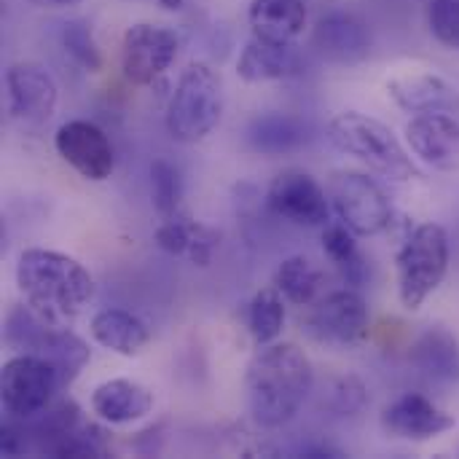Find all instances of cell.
Returning a JSON list of instances; mask_svg holds the SVG:
<instances>
[{
  "instance_id": "1",
  "label": "cell",
  "mask_w": 459,
  "mask_h": 459,
  "mask_svg": "<svg viewBox=\"0 0 459 459\" xmlns=\"http://www.w3.org/2000/svg\"><path fill=\"white\" fill-rule=\"evenodd\" d=\"M312 387V363L296 344H264L247 363V406L253 420L266 430L288 425L307 403Z\"/></svg>"
},
{
  "instance_id": "2",
  "label": "cell",
  "mask_w": 459,
  "mask_h": 459,
  "mask_svg": "<svg viewBox=\"0 0 459 459\" xmlns=\"http://www.w3.org/2000/svg\"><path fill=\"white\" fill-rule=\"evenodd\" d=\"M16 288L24 301L56 325H70L94 299V277L67 253L27 247L16 258Z\"/></svg>"
},
{
  "instance_id": "3",
  "label": "cell",
  "mask_w": 459,
  "mask_h": 459,
  "mask_svg": "<svg viewBox=\"0 0 459 459\" xmlns=\"http://www.w3.org/2000/svg\"><path fill=\"white\" fill-rule=\"evenodd\" d=\"M325 137L339 153L363 161L368 169L393 183H409L420 178V169L406 153L398 134L379 118H371L358 110H344L328 121Z\"/></svg>"
},
{
  "instance_id": "4",
  "label": "cell",
  "mask_w": 459,
  "mask_h": 459,
  "mask_svg": "<svg viewBox=\"0 0 459 459\" xmlns=\"http://www.w3.org/2000/svg\"><path fill=\"white\" fill-rule=\"evenodd\" d=\"M223 118V81L207 62H191L169 94L164 126L180 145H196L215 132Z\"/></svg>"
},
{
  "instance_id": "5",
  "label": "cell",
  "mask_w": 459,
  "mask_h": 459,
  "mask_svg": "<svg viewBox=\"0 0 459 459\" xmlns=\"http://www.w3.org/2000/svg\"><path fill=\"white\" fill-rule=\"evenodd\" d=\"M452 245L441 223H420L403 239L395 255L398 299L409 312H417L446 280Z\"/></svg>"
},
{
  "instance_id": "6",
  "label": "cell",
  "mask_w": 459,
  "mask_h": 459,
  "mask_svg": "<svg viewBox=\"0 0 459 459\" xmlns=\"http://www.w3.org/2000/svg\"><path fill=\"white\" fill-rule=\"evenodd\" d=\"M62 393L59 374L48 358L16 352L3 363L0 374V401L8 420H35L40 417Z\"/></svg>"
},
{
  "instance_id": "7",
  "label": "cell",
  "mask_w": 459,
  "mask_h": 459,
  "mask_svg": "<svg viewBox=\"0 0 459 459\" xmlns=\"http://www.w3.org/2000/svg\"><path fill=\"white\" fill-rule=\"evenodd\" d=\"M328 196L339 221L350 226L358 237H377L393 223L390 196L366 172H333L328 183Z\"/></svg>"
},
{
  "instance_id": "8",
  "label": "cell",
  "mask_w": 459,
  "mask_h": 459,
  "mask_svg": "<svg viewBox=\"0 0 459 459\" xmlns=\"http://www.w3.org/2000/svg\"><path fill=\"white\" fill-rule=\"evenodd\" d=\"M309 333L328 347H355L368 336L371 312L366 299L355 288H342L320 296L307 317Z\"/></svg>"
},
{
  "instance_id": "9",
  "label": "cell",
  "mask_w": 459,
  "mask_h": 459,
  "mask_svg": "<svg viewBox=\"0 0 459 459\" xmlns=\"http://www.w3.org/2000/svg\"><path fill=\"white\" fill-rule=\"evenodd\" d=\"M180 38L164 24H132L121 38V70L129 83L151 86L156 83L178 59Z\"/></svg>"
},
{
  "instance_id": "10",
  "label": "cell",
  "mask_w": 459,
  "mask_h": 459,
  "mask_svg": "<svg viewBox=\"0 0 459 459\" xmlns=\"http://www.w3.org/2000/svg\"><path fill=\"white\" fill-rule=\"evenodd\" d=\"M59 102L54 75L38 62H13L5 70V110L19 126L46 124Z\"/></svg>"
},
{
  "instance_id": "11",
  "label": "cell",
  "mask_w": 459,
  "mask_h": 459,
  "mask_svg": "<svg viewBox=\"0 0 459 459\" xmlns=\"http://www.w3.org/2000/svg\"><path fill=\"white\" fill-rule=\"evenodd\" d=\"M266 207L296 226H325L331 218V196H325L323 186L304 169L280 172L266 188Z\"/></svg>"
},
{
  "instance_id": "12",
  "label": "cell",
  "mask_w": 459,
  "mask_h": 459,
  "mask_svg": "<svg viewBox=\"0 0 459 459\" xmlns=\"http://www.w3.org/2000/svg\"><path fill=\"white\" fill-rule=\"evenodd\" d=\"M54 148L59 159L73 167L83 180L102 183L116 169V151L110 145V137L91 121H65L54 134Z\"/></svg>"
},
{
  "instance_id": "13",
  "label": "cell",
  "mask_w": 459,
  "mask_h": 459,
  "mask_svg": "<svg viewBox=\"0 0 459 459\" xmlns=\"http://www.w3.org/2000/svg\"><path fill=\"white\" fill-rule=\"evenodd\" d=\"M315 51L333 65H360L371 56V30L352 11H328L312 30Z\"/></svg>"
},
{
  "instance_id": "14",
  "label": "cell",
  "mask_w": 459,
  "mask_h": 459,
  "mask_svg": "<svg viewBox=\"0 0 459 459\" xmlns=\"http://www.w3.org/2000/svg\"><path fill=\"white\" fill-rule=\"evenodd\" d=\"M406 143L411 153L436 172L459 169V116L425 113L406 124Z\"/></svg>"
},
{
  "instance_id": "15",
  "label": "cell",
  "mask_w": 459,
  "mask_h": 459,
  "mask_svg": "<svg viewBox=\"0 0 459 459\" xmlns=\"http://www.w3.org/2000/svg\"><path fill=\"white\" fill-rule=\"evenodd\" d=\"M309 67L307 54L296 43H277L264 38H250L237 59V75L245 83H272L301 78Z\"/></svg>"
},
{
  "instance_id": "16",
  "label": "cell",
  "mask_w": 459,
  "mask_h": 459,
  "mask_svg": "<svg viewBox=\"0 0 459 459\" xmlns=\"http://www.w3.org/2000/svg\"><path fill=\"white\" fill-rule=\"evenodd\" d=\"M382 428L403 441H433L455 428V417L420 393H406L385 406Z\"/></svg>"
},
{
  "instance_id": "17",
  "label": "cell",
  "mask_w": 459,
  "mask_h": 459,
  "mask_svg": "<svg viewBox=\"0 0 459 459\" xmlns=\"http://www.w3.org/2000/svg\"><path fill=\"white\" fill-rule=\"evenodd\" d=\"M387 97L411 116L452 113L459 116V89L436 73H406L387 81Z\"/></svg>"
},
{
  "instance_id": "18",
  "label": "cell",
  "mask_w": 459,
  "mask_h": 459,
  "mask_svg": "<svg viewBox=\"0 0 459 459\" xmlns=\"http://www.w3.org/2000/svg\"><path fill=\"white\" fill-rule=\"evenodd\" d=\"M153 239L164 253L186 258L199 269H207L221 247V231L194 221L183 210L169 218H161V223L153 231Z\"/></svg>"
},
{
  "instance_id": "19",
  "label": "cell",
  "mask_w": 459,
  "mask_h": 459,
  "mask_svg": "<svg viewBox=\"0 0 459 459\" xmlns=\"http://www.w3.org/2000/svg\"><path fill=\"white\" fill-rule=\"evenodd\" d=\"M409 363L433 385L459 382V342L444 325L425 328L409 350Z\"/></svg>"
},
{
  "instance_id": "20",
  "label": "cell",
  "mask_w": 459,
  "mask_h": 459,
  "mask_svg": "<svg viewBox=\"0 0 459 459\" xmlns=\"http://www.w3.org/2000/svg\"><path fill=\"white\" fill-rule=\"evenodd\" d=\"M91 411L108 425H132L153 411V393L132 379H108L94 387Z\"/></svg>"
},
{
  "instance_id": "21",
  "label": "cell",
  "mask_w": 459,
  "mask_h": 459,
  "mask_svg": "<svg viewBox=\"0 0 459 459\" xmlns=\"http://www.w3.org/2000/svg\"><path fill=\"white\" fill-rule=\"evenodd\" d=\"M245 143L261 156H288L309 143V126L288 113H264L247 124Z\"/></svg>"
},
{
  "instance_id": "22",
  "label": "cell",
  "mask_w": 459,
  "mask_h": 459,
  "mask_svg": "<svg viewBox=\"0 0 459 459\" xmlns=\"http://www.w3.org/2000/svg\"><path fill=\"white\" fill-rule=\"evenodd\" d=\"M247 22L255 38L296 43L307 30L309 11L304 0H250Z\"/></svg>"
},
{
  "instance_id": "23",
  "label": "cell",
  "mask_w": 459,
  "mask_h": 459,
  "mask_svg": "<svg viewBox=\"0 0 459 459\" xmlns=\"http://www.w3.org/2000/svg\"><path fill=\"white\" fill-rule=\"evenodd\" d=\"M89 333L100 347H105L121 358L140 355L151 342V328L137 315H132L126 309H116V307L100 309L89 323Z\"/></svg>"
},
{
  "instance_id": "24",
  "label": "cell",
  "mask_w": 459,
  "mask_h": 459,
  "mask_svg": "<svg viewBox=\"0 0 459 459\" xmlns=\"http://www.w3.org/2000/svg\"><path fill=\"white\" fill-rule=\"evenodd\" d=\"M56 323L46 320L43 315H38L27 301L24 304H13L5 315V325H3V336L8 350L13 352H24V355H43L46 347L51 344L54 333H56Z\"/></svg>"
},
{
  "instance_id": "25",
  "label": "cell",
  "mask_w": 459,
  "mask_h": 459,
  "mask_svg": "<svg viewBox=\"0 0 459 459\" xmlns=\"http://www.w3.org/2000/svg\"><path fill=\"white\" fill-rule=\"evenodd\" d=\"M355 237L358 234L350 226H344L342 221H336V223L328 221L323 226V250H325V255L331 258V264L339 269L342 280L350 288H363L366 280H368V264L360 255Z\"/></svg>"
},
{
  "instance_id": "26",
  "label": "cell",
  "mask_w": 459,
  "mask_h": 459,
  "mask_svg": "<svg viewBox=\"0 0 459 459\" xmlns=\"http://www.w3.org/2000/svg\"><path fill=\"white\" fill-rule=\"evenodd\" d=\"M325 277L307 255H288L274 272V288L296 307H312L323 293Z\"/></svg>"
},
{
  "instance_id": "27",
  "label": "cell",
  "mask_w": 459,
  "mask_h": 459,
  "mask_svg": "<svg viewBox=\"0 0 459 459\" xmlns=\"http://www.w3.org/2000/svg\"><path fill=\"white\" fill-rule=\"evenodd\" d=\"M245 325L250 339L264 347L280 339L285 328V296L274 288V282L264 290H258L245 309Z\"/></svg>"
},
{
  "instance_id": "28",
  "label": "cell",
  "mask_w": 459,
  "mask_h": 459,
  "mask_svg": "<svg viewBox=\"0 0 459 459\" xmlns=\"http://www.w3.org/2000/svg\"><path fill=\"white\" fill-rule=\"evenodd\" d=\"M40 358H48L54 363L59 382H62V393H65L78 379V374L86 368V363L91 360V350L78 333H73L67 325H59L51 344L46 347V352Z\"/></svg>"
},
{
  "instance_id": "29",
  "label": "cell",
  "mask_w": 459,
  "mask_h": 459,
  "mask_svg": "<svg viewBox=\"0 0 459 459\" xmlns=\"http://www.w3.org/2000/svg\"><path fill=\"white\" fill-rule=\"evenodd\" d=\"M148 172H151V202H153L159 218H169V215L180 212L183 194H186L180 167L167 159H153Z\"/></svg>"
},
{
  "instance_id": "30",
  "label": "cell",
  "mask_w": 459,
  "mask_h": 459,
  "mask_svg": "<svg viewBox=\"0 0 459 459\" xmlns=\"http://www.w3.org/2000/svg\"><path fill=\"white\" fill-rule=\"evenodd\" d=\"M59 43L65 54L86 73L102 70V54L94 40V30L86 19H67L59 27Z\"/></svg>"
},
{
  "instance_id": "31",
  "label": "cell",
  "mask_w": 459,
  "mask_h": 459,
  "mask_svg": "<svg viewBox=\"0 0 459 459\" xmlns=\"http://www.w3.org/2000/svg\"><path fill=\"white\" fill-rule=\"evenodd\" d=\"M325 406L336 414V417H358L366 411L368 406V390L366 385L347 374V377H336L331 379L328 390H325Z\"/></svg>"
},
{
  "instance_id": "32",
  "label": "cell",
  "mask_w": 459,
  "mask_h": 459,
  "mask_svg": "<svg viewBox=\"0 0 459 459\" xmlns=\"http://www.w3.org/2000/svg\"><path fill=\"white\" fill-rule=\"evenodd\" d=\"M428 27L438 43L459 51V0H428Z\"/></svg>"
},
{
  "instance_id": "33",
  "label": "cell",
  "mask_w": 459,
  "mask_h": 459,
  "mask_svg": "<svg viewBox=\"0 0 459 459\" xmlns=\"http://www.w3.org/2000/svg\"><path fill=\"white\" fill-rule=\"evenodd\" d=\"M32 8H48V11H59V8H73L78 5L81 0H22Z\"/></svg>"
},
{
  "instance_id": "34",
  "label": "cell",
  "mask_w": 459,
  "mask_h": 459,
  "mask_svg": "<svg viewBox=\"0 0 459 459\" xmlns=\"http://www.w3.org/2000/svg\"><path fill=\"white\" fill-rule=\"evenodd\" d=\"M301 457H342V452L339 449H333V446H323V444H317V446H301V452H299Z\"/></svg>"
},
{
  "instance_id": "35",
  "label": "cell",
  "mask_w": 459,
  "mask_h": 459,
  "mask_svg": "<svg viewBox=\"0 0 459 459\" xmlns=\"http://www.w3.org/2000/svg\"><path fill=\"white\" fill-rule=\"evenodd\" d=\"M148 3H153V5H159L164 11H180L186 5V0H148Z\"/></svg>"
}]
</instances>
